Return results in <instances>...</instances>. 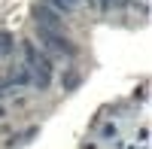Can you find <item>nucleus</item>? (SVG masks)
<instances>
[{
    "instance_id": "obj_1",
    "label": "nucleus",
    "mask_w": 152,
    "mask_h": 149,
    "mask_svg": "<svg viewBox=\"0 0 152 149\" xmlns=\"http://www.w3.org/2000/svg\"><path fill=\"white\" fill-rule=\"evenodd\" d=\"M24 55H28V61H31L34 82L40 85V88H46V85H49V79H52V64H49V58L37 55V49H34V46H24Z\"/></svg>"
},
{
    "instance_id": "obj_2",
    "label": "nucleus",
    "mask_w": 152,
    "mask_h": 149,
    "mask_svg": "<svg viewBox=\"0 0 152 149\" xmlns=\"http://www.w3.org/2000/svg\"><path fill=\"white\" fill-rule=\"evenodd\" d=\"M40 40L52 49V52H61V55H70L73 49H70V43L64 40V37H61L58 31H49V28H40Z\"/></svg>"
},
{
    "instance_id": "obj_3",
    "label": "nucleus",
    "mask_w": 152,
    "mask_h": 149,
    "mask_svg": "<svg viewBox=\"0 0 152 149\" xmlns=\"http://www.w3.org/2000/svg\"><path fill=\"white\" fill-rule=\"evenodd\" d=\"M37 24H40V28H49V31H58L61 28V15L55 9H49V6H40L37 9Z\"/></svg>"
},
{
    "instance_id": "obj_4",
    "label": "nucleus",
    "mask_w": 152,
    "mask_h": 149,
    "mask_svg": "<svg viewBox=\"0 0 152 149\" xmlns=\"http://www.w3.org/2000/svg\"><path fill=\"white\" fill-rule=\"evenodd\" d=\"M67 3H76V0H67Z\"/></svg>"
}]
</instances>
